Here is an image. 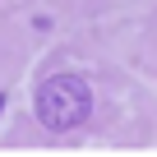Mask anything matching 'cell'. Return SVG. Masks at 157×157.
<instances>
[{"label": "cell", "instance_id": "1", "mask_svg": "<svg viewBox=\"0 0 157 157\" xmlns=\"http://www.w3.org/2000/svg\"><path fill=\"white\" fill-rule=\"evenodd\" d=\"M93 116V93L78 74H51L37 88V120L56 134H69Z\"/></svg>", "mask_w": 157, "mask_h": 157}, {"label": "cell", "instance_id": "2", "mask_svg": "<svg viewBox=\"0 0 157 157\" xmlns=\"http://www.w3.org/2000/svg\"><path fill=\"white\" fill-rule=\"evenodd\" d=\"M0 111H5V97H0Z\"/></svg>", "mask_w": 157, "mask_h": 157}]
</instances>
